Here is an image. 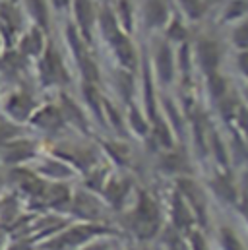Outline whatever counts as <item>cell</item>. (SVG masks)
<instances>
[{"instance_id":"38","label":"cell","mask_w":248,"mask_h":250,"mask_svg":"<svg viewBox=\"0 0 248 250\" xmlns=\"http://www.w3.org/2000/svg\"><path fill=\"white\" fill-rule=\"evenodd\" d=\"M241 66H243L245 72H248V51H245V53L241 55Z\"/></svg>"},{"instance_id":"15","label":"cell","mask_w":248,"mask_h":250,"mask_svg":"<svg viewBox=\"0 0 248 250\" xmlns=\"http://www.w3.org/2000/svg\"><path fill=\"white\" fill-rule=\"evenodd\" d=\"M109 45L113 47L119 62L123 64L124 68H128V70H134V66H136V51H134V47H132V43L128 39V33H124V31L119 33L115 39L109 41Z\"/></svg>"},{"instance_id":"36","label":"cell","mask_w":248,"mask_h":250,"mask_svg":"<svg viewBox=\"0 0 248 250\" xmlns=\"http://www.w3.org/2000/svg\"><path fill=\"white\" fill-rule=\"evenodd\" d=\"M169 249H171V250H186V245L181 241V239L173 237V239L169 241Z\"/></svg>"},{"instance_id":"24","label":"cell","mask_w":248,"mask_h":250,"mask_svg":"<svg viewBox=\"0 0 248 250\" xmlns=\"http://www.w3.org/2000/svg\"><path fill=\"white\" fill-rule=\"evenodd\" d=\"M207 76H209V91H211V95H213L215 99H223V97H225V91H227L225 80H223L219 74H215V72H211V74H207Z\"/></svg>"},{"instance_id":"6","label":"cell","mask_w":248,"mask_h":250,"mask_svg":"<svg viewBox=\"0 0 248 250\" xmlns=\"http://www.w3.org/2000/svg\"><path fill=\"white\" fill-rule=\"evenodd\" d=\"M159 223H161V213H159L157 204L145 192H142L136 211L132 215V227H134L136 235L140 239H149L157 233Z\"/></svg>"},{"instance_id":"5","label":"cell","mask_w":248,"mask_h":250,"mask_svg":"<svg viewBox=\"0 0 248 250\" xmlns=\"http://www.w3.org/2000/svg\"><path fill=\"white\" fill-rule=\"evenodd\" d=\"M41 155L39 144L31 138H25L23 134L6 142L0 147V161L6 167H23L29 161H35Z\"/></svg>"},{"instance_id":"19","label":"cell","mask_w":248,"mask_h":250,"mask_svg":"<svg viewBox=\"0 0 248 250\" xmlns=\"http://www.w3.org/2000/svg\"><path fill=\"white\" fill-rule=\"evenodd\" d=\"M173 217H175V225L181 227V229H186L192 223L190 209L186 208V202L183 200L181 192H177L175 198H173Z\"/></svg>"},{"instance_id":"3","label":"cell","mask_w":248,"mask_h":250,"mask_svg":"<svg viewBox=\"0 0 248 250\" xmlns=\"http://www.w3.org/2000/svg\"><path fill=\"white\" fill-rule=\"evenodd\" d=\"M29 25L20 0H0V35L8 49H12L20 33Z\"/></svg>"},{"instance_id":"17","label":"cell","mask_w":248,"mask_h":250,"mask_svg":"<svg viewBox=\"0 0 248 250\" xmlns=\"http://www.w3.org/2000/svg\"><path fill=\"white\" fill-rule=\"evenodd\" d=\"M157 72L163 83H169L173 80V72H175V64H173V53L169 45H161L159 53H157Z\"/></svg>"},{"instance_id":"39","label":"cell","mask_w":248,"mask_h":250,"mask_svg":"<svg viewBox=\"0 0 248 250\" xmlns=\"http://www.w3.org/2000/svg\"><path fill=\"white\" fill-rule=\"evenodd\" d=\"M6 245H8V237L0 231V250H6Z\"/></svg>"},{"instance_id":"23","label":"cell","mask_w":248,"mask_h":250,"mask_svg":"<svg viewBox=\"0 0 248 250\" xmlns=\"http://www.w3.org/2000/svg\"><path fill=\"white\" fill-rule=\"evenodd\" d=\"M153 123H155V128H153V132H155V138L165 146V147H171L173 146V136H171V128L165 125L159 117H155L153 119Z\"/></svg>"},{"instance_id":"11","label":"cell","mask_w":248,"mask_h":250,"mask_svg":"<svg viewBox=\"0 0 248 250\" xmlns=\"http://www.w3.org/2000/svg\"><path fill=\"white\" fill-rule=\"evenodd\" d=\"M70 206H72L74 213H76L80 219H85V221H89V223L101 219V215H103L99 202H97L89 192H78L76 196H72Z\"/></svg>"},{"instance_id":"22","label":"cell","mask_w":248,"mask_h":250,"mask_svg":"<svg viewBox=\"0 0 248 250\" xmlns=\"http://www.w3.org/2000/svg\"><path fill=\"white\" fill-rule=\"evenodd\" d=\"M179 2V6H181V10L185 12L186 18H190V20H200L202 16H204V12H206V4H204V0H177Z\"/></svg>"},{"instance_id":"13","label":"cell","mask_w":248,"mask_h":250,"mask_svg":"<svg viewBox=\"0 0 248 250\" xmlns=\"http://www.w3.org/2000/svg\"><path fill=\"white\" fill-rule=\"evenodd\" d=\"M59 107H61L62 117H64L66 125H72V126H76L78 130H82V132H87V117H85V113L78 107V103H76L70 95L61 93Z\"/></svg>"},{"instance_id":"35","label":"cell","mask_w":248,"mask_h":250,"mask_svg":"<svg viewBox=\"0 0 248 250\" xmlns=\"http://www.w3.org/2000/svg\"><path fill=\"white\" fill-rule=\"evenodd\" d=\"M192 249L194 250H207L206 243H204V239H202L198 233H194V235H192Z\"/></svg>"},{"instance_id":"10","label":"cell","mask_w":248,"mask_h":250,"mask_svg":"<svg viewBox=\"0 0 248 250\" xmlns=\"http://www.w3.org/2000/svg\"><path fill=\"white\" fill-rule=\"evenodd\" d=\"M33 173L39 175L43 181H51V183H62L66 179H72L76 169L72 165H68L64 159L53 155V157H37L33 161Z\"/></svg>"},{"instance_id":"25","label":"cell","mask_w":248,"mask_h":250,"mask_svg":"<svg viewBox=\"0 0 248 250\" xmlns=\"http://www.w3.org/2000/svg\"><path fill=\"white\" fill-rule=\"evenodd\" d=\"M167 35L173 41H185L188 31H186V27L183 25L181 20H171V21H167Z\"/></svg>"},{"instance_id":"28","label":"cell","mask_w":248,"mask_h":250,"mask_svg":"<svg viewBox=\"0 0 248 250\" xmlns=\"http://www.w3.org/2000/svg\"><path fill=\"white\" fill-rule=\"evenodd\" d=\"M233 41H235V45L239 47V49H248V21L247 23H241L237 29H235V33H233Z\"/></svg>"},{"instance_id":"14","label":"cell","mask_w":248,"mask_h":250,"mask_svg":"<svg viewBox=\"0 0 248 250\" xmlns=\"http://www.w3.org/2000/svg\"><path fill=\"white\" fill-rule=\"evenodd\" d=\"M144 18L149 27H163L169 21V8L165 0H144Z\"/></svg>"},{"instance_id":"7","label":"cell","mask_w":248,"mask_h":250,"mask_svg":"<svg viewBox=\"0 0 248 250\" xmlns=\"http://www.w3.org/2000/svg\"><path fill=\"white\" fill-rule=\"evenodd\" d=\"M47 45H49V41H47V31H43L41 27L29 23V25L20 33V37H18V41H16V45H14V49H16L23 59L35 62V61L43 55V51L47 49Z\"/></svg>"},{"instance_id":"33","label":"cell","mask_w":248,"mask_h":250,"mask_svg":"<svg viewBox=\"0 0 248 250\" xmlns=\"http://www.w3.org/2000/svg\"><path fill=\"white\" fill-rule=\"evenodd\" d=\"M211 147H213V153H215V157L219 159V163H221V165H227V155H225L223 144H221V140H219L217 136L211 138Z\"/></svg>"},{"instance_id":"34","label":"cell","mask_w":248,"mask_h":250,"mask_svg":"<svg viewBox=\"0 0 248 250\" xmlns=\"http://www.w3.org/2000/svg\"><path fill=\"white\" fill-rule=\"evenodd\" d=\"M70 2H72V0H49L51 8H53V10H57V12L70 10Z\"/></svg>"},{"instance_id":"40","label":"cell","mask_w":248,"mask_h":250,"mask_svg":"<svg viewBox=\"0 0 248 250\" xmlns=\"http://www.w3.org/2000/svg\"><path fill=\"white\" fill-rule=\"evenodd\" d=\"M6 49H8V47H6V43H4V39H2V35H0V55H2Z\"/></svg>"},{"instance_id":"37","label":"cell","mask_w":248,"mask_h":250,"mask_svg":"<svg viewBox=\"0 0 248 250\" xmlns=\"http://www.w3.org/2000/svg\"><path fill=\"white\" fill-rule=\"evenodd\" d=\"M82 250H107V243H93V245H89V247Z\"/></svg>"},{"instance_id":"1","label":"cell","mask_w":248,"mask_h":250,"mask_svg":"<svg viewBox=\"0 0 248 250\" xmlns=\"http://www.w3.org/2000/svg\"><path fill=\"white\" fill-rule=\"evenodd\" d=\"M35 70H37V80L41 87H55V85H64L70 82L68 68L64 66L61 53L49 43L43 55L35 61Z\"/></svg>"},{"instance_id":"16","label":"cell","mask_w":248,"mask_h":250,"mask_svg":"<svg viewBox=\"0 0 248 250\" xmlns=\"http://www.w3.org/2000/svg\"><path fill=\"white\" fill-rule=\"evenodd\" d=\"M198 61L200 66L204 68V72L211 74L217 70V64H219V47L209 41V39H204L198 43Z\"/></svg>"},{"instance_id":"9","label":"cell","mask_w":248,"mask_h":250,"mask_svg":"<svg viewBox=\"0 0 248 250\" xmlns=\"http://www.w3.org/2000/svg\"><path fill=\"white\" fill-rule=\"evenodd\" d=\"M27 126H31L33 130H39V132L55 134V132H61L66 126V121L62 117L59 103H43V105H37Z\"/></svg>"},{"instance_id":"27","label":"cell","mask_w":248,"mask_h":250,"mask_svg":"<svg viewBox=\"0 0 248 250\" xmlns=\"http://www.w3.org/2000/svg\"><path fill=\"white\" fill-rule=\"evenodd\" d=\"M247 10L248 4L245 0H235V2L229 4L227 12H225V20H239V18H243L247 14Z\"/></svg>"},{"instance_id":"32","label":"cell","mask_w":248,"mask_h":250,"mask_svg":"<svg viewBox=\"0 0 248 250\" xmlns=\"http://www.w3.org/2000/svg\"><path fill=\"white\" fill-rule=\"evenodd\" d=\"M163 167L165 169H169V171H181L183 167H185V163H183V157L181 155H167L165 159H163Z\"/></svg>"},{"instance_id":"12","label":"cell","mask_w":248,"mask_h":250,"mask_svg":"<svg viewBox=\"0 0 248 250\" xmlns=\"http://www.w3.org/2000/svg\"><path fill=\"white\" fill-rule=\"evenodd\" d=\"M20 2H21V8L25 12L27 21L41 27L43 31H49V23H51L49 0H20Z\"/></svg>"},{"instance_id":"21","label":"cell","mask_w":248,"mask_h":250,"mask_svg":"<svg viewBox=\"0 0 248 250\" xmlns=\"http://www.w3.org/2000/svg\"><path fill=\"white\" fill-rule=\"evenodd\" d=\"M113 12H115V18H117L121 29L124 33H130L132 31V18H134L130 0H119L117 2V10H113Z\"/></svg>"},{"instance_id":"26","label":"cell","mask_w":248,"mask_h":250,"mask_svg":"<svg viewBox=\"0 0 248 250\" xmlns=\"http://www.w3.org/2000/svg\"><path fill=\"white\" fill-rule=\"evenodd\" d=\"M221 247H223V250H243L237 235L227 227L221 229Z\"/></svg>"},{"instance_id":"2","label":"cell","mask_w":248,"mask_h":250,"mask_svg":"<svg viewBox=\"0 0 248 250\" xmlns=\"http://www.w3.org/2000/svg\"><path fill=\"white\" fill-rule=\"evenodd\" d=\"M37 105L39 103L35 101V97L29 91H25L21 87H16V89L8 91L2 99V115L12 125L27 126L33 111L37 109Z\"/></svg>"},{"instance_id":"4","label":"cell","mask_w":248,"mask_h":250,"mask_svg":"<svg viewBox=\"0 0 248 250\" xmlns=\"http://www.w3.org/2000/svg\"><path fill=\"white\" fill-rule=\"evenodd\" d=\"M101 233H105V229L99 225H93L89 221L80 223V225H74V227L62 231L59 235H53V239H49L41 245V250H72L76 247H82L91 237L101 235Z\"/></svg>"},{"instance_id":"20","label":"cell","mask_w":248,"mask_h":250,"mask_svg":"<svg viewBox=\"0 0 248 250\" xmlns=\"http://www.w3.org/2000/svg\"><path fill=\"white\" fill-rule=\"evenodd\" d=\"M103 188H105L107 200L113 204V208H121V204L124 202V196H126L128 183H123L119 179H113V181H109Z\"/></svg>"},{"instance_id":"8","label":"cell","mask_w":248,"mask_h":250,"mask_svg":"<svg viewBox=\"0 0 248 250\" xmlns=\"http://www.w3.org/2000/svg\"><path fill=\"white\" fill-rule=\"evenodd\" d=\"M72 18H74V27L82 35V39L91 45L93 41V27L97 23V10L91 0H72L70 2Z\"/></svg>"},{"instance_id":"31","label":"cell","mask_w":248,"mask_h":250,"mask_svg":"<svg viewBox=\"0 0 248 250\" xmlns=\"http://www.w3.org/2000/svg\"><path fill=\"white\" fill-rule=\"evenodd\" d=\"M213 185H215L217 192H219L223 198H227V200H233V198H235V188L231 187L229 181H225V179H217Z\"/></svg>"},{"instance_id":"18","label":"cell","mask_w":248,"mask_h":250,"mask_svg":"<svg viewBox=\"0 0 248 250\" xmlns=\"http://www.w3.org/2000/svg\"><path fill=\"white\" fill-rule=\"evenodd\" d=\"M82 91H83V97H85V101H87L89 109L95 113V117H97L101 123H105V115H103V99L99 97V91H97L95 83L83 82V87H82Z\"/></svg>"},{"instance_id":"30","label":"cell","mask_w":248,"mask_h":250,"mask_svg":"<svg viewBox=\"0 0 248 250\" xmlns=\"http://www.w3.org/2000/svg\"><path fill=\"white\" fill-rule=\"evenodd\" d=\"M145 103H147V113L153 121L157 115H155V105H153V93H151V82H149V70L147 68H145Z\"/></svg>"},{"instance_id":"29","label":"cell","mask_w":248,"mask_h":250,"mask_svg":"<svg viewBox=\"0 0 248 250\" xmlns=\"http://www.w3.org/2000/svg\"><path fill=\"white\" fill-rule=\"evenodd\" d=\"M128 117H130V126L134 128V132H136V134H145L147 125H145V121L140 117V113H138L134 107L130 109V115H128Z\"/></svg>"}]
</instances>
